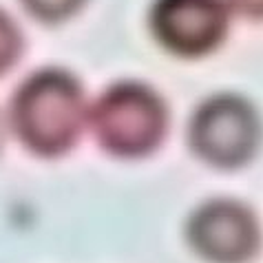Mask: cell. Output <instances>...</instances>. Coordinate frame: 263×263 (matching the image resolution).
<instances>
[{
	"mask_svg": "<svg viewBox=\"0 0 263 263\" xmlns=\"http://www.w3.org/2000/svg\"><path fill=\"white\" fill-rule=\"evenodd\" d=\"M86 0H20V5L27 9L29 16H33L40 23L58 25L71 18L84 7Z\"/></svg>",
	"mask_w": 263,
	"mask_h": 263,
	"instance_id": "8992f818",
	"label": "cell"
},
{
	"mask_svg": "<svg viewBox=\"0 0 263 263\" xmlns=\"http://www.w3.org/2000/svg\"><path fill=\"white\" fill-rule=\"evenodd\" d=\"M230 9L243 18L263 20V0H228Z\"/></svg>",
	"mask_w": 263,
	"mask_h": 263,
	"instance_id": "ba28073f",
	"label": "cell"
},
{
	"mask_svg": "<svg viewBox=\"0 0 263 263\" xmlns=\"http://www.w3.org/2000/svg\"><path fill=\"white\" fill-rule=\"evenodd\" d=\"M186 237L193 250L210 263H248L261 243L257 217L235 199L201 203L188 219Z\"/></svg>",
	"mask_w": 263,
	"mask_h": 263,
	"instance_id": "5b68a950",
	"label": "cell"
},
{
	"mask_svg": "<svg viewBox=\"0 0 263 263\" xmlns=\"http://www.w3.org/2000/svg\"><path fill=\"white\" fill-rule=\"evenodd\" d=\"M261 122L254 106L235 93L203 100L188 124V144L201 162L215 168H239L259 148Z\"/></svg>",
	"mask_w": 263,
	"mask_h": 263,
	"instance_id": "3957f363",
	"label": "cell"
},
{
	"mask_svg": "<svg viewBox=\"0 0 263 263\" xmlns=\"http://www.w3.org/2000/svg\"><path fill=\"white\" fill-rule=\"evenodd\" d=\"M0 142H3V122H0Z\"/></svg>",
	"mask_w": 263,
	"mask_h": 263,
	"instance_id": "9c48e42d",
	"label": "cell"
},
{
	"mask_svg": "<svg viewBox=\"0 0 263 263\" xmlns=\"http://www.w3.org/2000/svg\"><path fill=\"white\" fill-rule=\"evenodd\" d=\"M228 0H155L148 25L155 40L179 58H201L223 42Z\"/></svg>",
	"mask_w": 263,
	"mask_h": 263,
	"instance_id": "277c9868",
	"label": "cell"
},
{
	"mask_svg": "<svg viewBox=\"0 0 263 263\" xmlns=\"http://www.w3.org/2000/svg\"><path fill=\"white\" fill-rule=\"evenodd\" d=\"M23 33L9 13L0 9V76L9 71L23 53Z\"/></svg>",
	"mask_w": 263,
	"mask_h": 263,
	"instance_id": "52a82bcc",
	"label": "cell"
},
{
	"mask_svg": "<svg viewBox=\"0 0 263 263\" xmlns=\"http://www.w3.org/2000/svg\"><path fill=\"white\" fill-rule=\"evenodd\" d=\"M96 142L115 157H144L164 142L168 108L148 84L124 80L102 93L89 111Z\"/></svg>",
	"mask_w": 263,
	"mask_h": 263,
	"instance_id": "7a4b0ae2",
	"label": "cell"
},
{
	"mask_svg": "<svg viewBox=\"0 0 263 263\" xmlns=\"http://www.w3.org/2000/svg\"><path fill=\"white\" fill-rule=\"evenodd\" d=\"M86 120L82 84L58 67L31 73L16 89L9 104L13 135L38 157H58L71 151Z\"/></svg>",
	"mask_w": 263,
	"mask_h": 263,
	"instance_id": "6da1fadb",
	"label": "cell"
}]
</instances>
